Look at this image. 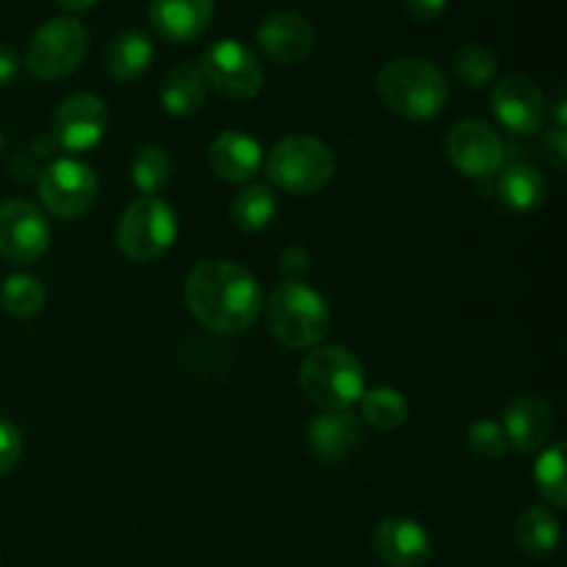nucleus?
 Returning a JSON list of instances; mask_svg holds the SVG:
<instances>
[{
    "mask_svg": "<svg viewBox=\"0 0 567 567\" xmlns=\"http://www.w3.org/2000/svg\"><path fill=\"white\" fill-rule=\"evenodd\" d=\"M535 487L548 507L563 509L567 504V471H565V443H554L537 452Z\"/></svg>",
    "mask_w": 567,
    "mask_h": 567,
    "instance_id": "26",
    "label": "nucleus"
},
{
    "mask_svg": "<svg viewBox=\"0 0 567 567\" xmlns=\"http://www.w3.org/2000/svg\"><path fill=\"white\" fill-rule=\"evenodd\" d=\"M548 100V120L554 116V125L565 127L567 125V92H565V83H559L557 89H554L551 97Z\"/></svg>",
    "mask_w": 567,
    "mask_h": 567,
    "instance_id": "36",
    "label": "nucleus"
},
{
    "mask_svg": "<svg viewBox=\"0 0 567 567\" xmlns=\"http://www.w3.org/2000/svg\"><path fill=\"white\" fill-rule=\"evenodd\" d=\"M109 127V109L97 94H72L55 109L50 122V142L53 147L70 155L89 153L97 147Z\"/></svg>",
    "mask_w": 567,
    "mask_h": 567,
    "instance_id": "11",
    "label": "nucleus"
},
{
    "mask_svg": "<svg viewBox=\"0 0 567 567\" xmlns=\"http://www.w3.org/2000/svg\"><path fill=\"white\" fill-rule=\"evenodd\" d=\"M0 155H3V133H0Z\"/></svg>",
    "mask_w": 567,
    "mask_h": 567,
    "instance_id": "38",
    "label": "nucleus"
},
{
    "mask_svg": "<svg viewBox=\"0 0 567 567\" xmlns=\"http://www.w3.org/2000/svg\"><path fill=\"white\" fill-rule=\"evenodd\" d=\"M543 158H546V164L551 166L554 172H559V175H563L565 166H567V133H565V127H559V125L548 127L546 136H543Z\"/></svg>",
    "mask_w": 567,
    "mask_h": 567,
    "instance_id": "32",
    "label": "nucleus"
},
{
    "mask_svg": "<svg viewBox=\"0 0 567 567\" xmlns=\"http://www.w3.org/2000/svg\"><path fill=\"white\" fill-rule=\"evenodd\" d=\"M382 105L402 120H435L449 103V81L432 61L402 55L388 61L377 75Z\"/></svg>",
    "mask_w": 567,
    "mask_h": 567,
    "instance_id": "2",
    "label": "nucleus"
},
{
    "mask_svg": "<svg viewBox=\"0 0 567 567\" xmlns=\"http://www.w3.org/2000/svg\"><path fill=\"white\" fill-rule=\"evenodd\" d=\"M502 426L509 449H515L520 454H537L551 441L554 410L543 399L524 393V396H515L507 404Z\"/></svg>",
    "mask_w": 567,
    "mask_h": 567,
    "instance_id": "17",
    "label": "nucleus"
},
{
    "mask_svg": "<svg viewBox=\"0 0 567 567\" xmlns=\"http://www.w3.org/2000/svg\"><path fill=\"white\" fill-rule=\"evenodd\" d=\"M103 64L114 81H136L153 64V42L136 28L120 31L105 44Z\"/></svg>",
    "mask_w": 567,
    "mask_h": 567,
    "instance_id": "20",
    "label": "nucleus"
},
{
    "mask_svg": "<svg viewBox=\"0 0 567 567\" xmlns=\"http://www.w3.org/2000/svg\"><path fill=\"white\" fill-rule=\"evenodd\" d=\"M563 543V526L546 507H529L515 520V546L529 559H548Z\"/></svg>",
    "mask_w": 567,
    "mask_h": 567,
    "instance_id": "22",
    "label": "nucleus"
},
{
    "mask_svg": "<svg viewBox=\"0 0 567 567\" xmlns=\"http://www.w3.org/2000/svg\"><path fill=\"white\" fill-rule=\"evenodd\" d=\"M131 181L144 197H158L161 188L172 181V158L158 144H144L131 161Z\"/></svg>",
    "mask_w": 567,
    "mask_h": 567,
    "instance_id": "28",
    "label": "nucleus"
},
{
    "mask_svg": "<svg viewBox=\"0 0 567 567\" xmlns=\"http://www.w3.org/2000/svg\"><path fill=\"white\" fill-rule=\"evenodd\" d=\"M404 9L415 22H435L446 14L449 0H404Z\"/></svg>",
    "mask_w": 567,
    "mask_h": 567,
    "instance_id": "34",
    "label": "nucleus"
},
{
    "mask_svg": "<svg viewBox=\"0 0 567 567\" xmlns=\"http://www.w3.org/2000/svg\"><path fill=\"white\" fill-rule=\"evenodd\" d=\"M465 446L480 460H498L509 452L504 426L496 419H476L465 432Z\"/></svg>",
    "mask_w": 567,
    "mask_h": 567,
    "instance_id": "30",
    "label": "nucleus"
},
{
    "mask_svg": "<svg viewBox=\"0 0 567 567\" xmlns=\"http://www.w3.org/2000/svg\"><path fill=\"white\" fill-rule=\"evenodd\" d=\"M363 443V421L349 410H321L308 424V449L321 465H338Z\"/></svg>",
    "mask_w": 567,
    "mask_h": 567,
    "instance_id": "16",
    "label": "nucleus"
},
{
    "mask_svg": "<svg viewBox=\"0 0 567 567\" xmlns=\"http://www.w3.org/2000/svg\"><path fill=\"white\" fill-rule=\"evenodd\" d=\"M44 282L39 277L25 275H11L6 277L3 288H0V302H3L6 313L14 316V319H33V316L42 313L44 308Z\"/></svg>",
    "mask_w": 567,
    "mask_h": 567,
    "instance_id": "27",
    "label": "nucleus"
},
{
    "mask_svg": "<svg viewBox=\"0 0 567 567\" xmlns=\"http://www.w3.org/2000/svg\"><path fill=\"white\" fill-rule=\"evenodd\" d=\"M371 551L388 567H424L435 554V543L419 520L396 515L374 526Z\"/></svg>",
    "mask_w": 567,
    "mask_h": 567,
    "instance_id": "14",
    "label": "nucleus"
},
{
    "mask_svg": "<svg viewBox=\"0 0 567 567\" xmlns=\"http://www.w3.org/2000/svg\"><path fill=\"white\" fill-rule=\"evenodd\" d=\"M186 308L205 330L219 336H241L264 310L260 282L247 266L227 258H210L194 266L186 277Z\"/></svg>",
    "mask_w": 567,
    "mask_h": 567,
    "instance_id": "1",
    "label": "nucleus"
},
{
    "mask_svg": "<svg viewBox=\"0 0 567 567\" xmlns=\"http://www.w3.org/2000/svg\"><path fill=\"white\" fill-rule=\"evenodd\" d=\"M22 457V435L11 421L0 419V480L17 468Z\"/></svg>",
    "mask_w": 567,
    "mask_h": 567,
    "instance_id": "31",
    "label": "nucleus"
},
{
    "mask_svg": "<svg viewBox=\"0 0 567 567\" xmlns=\"http://www.w3.org/2000/svg\"><path fill=\"white\" fill-rule=\"evenodd\" d=\"M360 421L380 432L399 430V426L408 424L410 419V404L404 399L402 391L391 385H377L365 388V393L360 396Z\"/></svg>",
    "mask_w": 567,
    "mask_h": 567,
    "instance_id": "25",
    "label": "nucleus"
},
{
    "mask_svg": "<svg viewBox=\"0 0 567 567\" xmlns=\"http://www.w3.org/2000/svg\"><path fill=\"white\" fill-rule=\"evenodd\" d=\"M493 116L513 136H535L548 122V100L529 75L509 72L491 92Z\"/></svg>",
    "mask_w": 567,
    "mask_h": 567,
    "instance_id": "10",
    "label": "nucleus"
},
{
    "mask_svg": "<svg viewBox=\"0 0 567 567\" xmlns=\"http://www.w3.org/2000/svg\"><path fill=\"white\" fill-rule=\"evenodd\" d=\"M50 247V221L42 208L28 199L0 205V255L14 266H28Z\"/></svg>",
    "mask_w": 567,
    "mask_h": 567,
    "instance_id": "13",
    "label": "nucleus"
},
{
    "mask_svg": "<svg viewBox=\"0 0 567 567\" xmlns=\"http://www.w3.org/2000/svg\"><path fill=\"white\" fill-rule=\"evenodd\" d=\"M210 169L225 183H249L264 166V147L244 131H221L210 144Z\"/></svg>",
    "mask_w": 567,
    "mask_h": 567,
    "instance_id": "19",
    "label": "nucleus"
},
{
    "mask_svg": "<svg viewBox=\"0 0 567 567\" xmlns=\"http://www.w3.org/2000/svg\"><path fill=\"white\" fill-rule=\"evenodd\" d=\"M330 305L305 280H282L266 305V327L271 338L288 349H316L330 332Z\"/></svg>",
    "mask_w": 567,
    "mask_h": 567,
    "instance_id": "3",
    "label": "nucleus"
},
{
    "mask_svg": "<svg viewBox=\"0 0 567 567\" xmlns=\"http://www.w3.org/2000/svg\"><path fill=\"white\" fill-rule=\"evenodd\" d=\"M299 388L321 410H352L365 393V369L347 347L310 349L299 365Z\"/></svg>",
    "mask_w": 567,
    "mask_h": 567,
    "instance_id": "4",
    "label": "nucleus"
},
{
    "mask_svg": "<svg viewBox=\"0 0 567 567\" xmlns=\"http://www.w3.org/2000/svg\"><path fill=\"white\" fill-rule=\"evenodd\" d=\"M280 271L286 280H305V275L310 271V252L305 247H288L280 258Z\"/></svg>",
    "mask_w": 567,
    "mask_h": 567,
    "instance_id": "33",
    "label": "nucleus"
},
{
    "mask_svg": "<svg viewBox=\"0 0 567 567\" xmlns=\"http://www.w3.org/2000/svg\"><path fill=\"white\" fill-rule=\"evenodd\" d=\"M260 53L282 66L302 64L316 50V28L293 11H275L255 31Z\"/></svg>",
    "mask_w": 567,
    "mask_h": 567,
    "instance_id": "15",
    "label": "nucleus"
},
{
    "mask_svg": "<svg viewBox=\"0 0 567 567\" xmlns=\"http://www.w3.org/2000/svg\"><path fill=\"white\" fill-rule=\"evenodd\" d=\"M214 6L216 0H153L150 25L169 42H192L210 25Z\"/></svg>",
    "mask_w": 567,
    "mask_h": 567,
    "instance_id": "18",
    "label": "nucleus"
},
{
    "mask_svg": "<svg viewBox=\"0 0 567 567\" xmlns=\"http://www.w3.org/2000/svg\"><path fill=\"white\" fill-rule=\"evenodd\" d=\"M205 94H208V83H205L203 72L197 64H181L166 75L164 86H161V105L169 116H194L205 105Z\"/></svg>",
    "mask_w": 567,
    "mask_h": 567,
    "instance_id": "23",
    "label": "nucleus"
},
{
    "mask_svg": "<svg viewBox=\"0 0 567 567\" xmlns=\"http://www.w3.org/2000/svg\"><path fill=\"white\" fill-rule=\"evenodd\" d=\"M266 175L280 192L310 197L330 186L336 177V155L316 136H286L266 155Z\"/></svg>",
    "mask_w": 567,
    "mask_h": 567,
    "instance_id": "5",
    "label": "nucleus"
},
{
    "mask_svg": "<svg viewBox=\"0 0 567 567\" xmlns=\"http://www.w3.org/2000/svg\"><path fill=\"white\" fill-rule=\"evenodd\" d=\"M205 83L230 100H252L264 86V70L247 44L219 39L197 61Z\"/></svg>",
    "mask_w": 567,
    "mask_h": 567,
    "instance_id": "9",
    "label": "nucleus"
},
{
    "mask_svg": "<svg viewBox=\"0 0 567 567\" xmlns=\"http://www.w3.org/2000/svg\"><path fill=\"white\" fill-rule=\"evenodd\" d=\"M177 238V214L166 199L138 197L116 225V247L133 264L161 258Z\"/></svg>",
    "mask_w": 567,
    "mask_h": 567,
    "instance_id": "6",
    "label": "nucleus"
},
{
    "mask_svg": "<svg viewBox=\"0 0 567 567\" xmlns=\"http://www.w3.org/2000/svg\"><path fill=\"white\" fill-rule=\"evenodd\" d=\"M446 155L460 175L487 181L504 164V142L491 125L480 120H460L446 133Z\"/></svg>",
    "mask_w": 567,
    "mask_h": 567,
    "instance_id": "12",
    "label": "nucleus"
},
{
    "mask_svg": "<svg viewBox=\"0 0 567 567\" xmlns=\"http://www.w3.org/2000/svg\"><path fill=\"white\" fill-rule=\"evenodd\" d=\"M277 216V194L266 183H249L230 203V219L241 233H264Z\"/></svg>",
    "mask_w": 567,
    "mask_h": 567,
    "instance_id": "24",
    "label": "nucleus"
},
{
    "mask_svg": "<svg viewBox=\"0 0 567 567\" xmlns=\"http://www.w3.org/2000/svg\"><path fill=\"white\" fill-rule=\"evenodd\" d=\"M55 3L64 6L66 11H86V9H92L97 0H55Z\"/></svg>",
    "mask_w": 567,
    "mask_h": 567,
    "instance_id": "37",
    "label": "nucleus"
},
{
    "mask_svg": "<svg viewBox=\"0 0 567 567\" xmlns=\"http://www.w3.org/2000/svg\"><path fill=\"white\" fill-rule=\"evenodd\" d=\"M100 183L81 158H55L39 172V199L59 219H78L97 203Z\"/></svg>",
    "mask_w": 567,
    "mask_h": 567,
    "instance_id": "8",
    "label": "nucleus"
},
{
    "mask_svg": "<svg viewBox=\"0 0 567 567\" xmlns=\"http://www.w3.org/2000/svg\"><path fill=\"white\" fill-rule=\"evenodd\" d=\"M454 78L463 83L465 89H482L487 83L496 81L498 75V59L491 48L485 44H465L454 55Z\"/></svg>",
    "mask_w": 567,
    "mask_h": 567,
    "instance_id": "29",
    "label": "nucleus"
},
{
    "mask_svg": "<svg viewBox=\"0 0 567 567\" xmlns=\"http://www.w3.org/2000/svg\"><path fill=\"white\" fill-rule=\"evenodd\" d=\"M498 172H502L496 183L498 197H502V203L509 210H515V214H532V210H537L546 203L548 183L537 166L518 161V164H509Z\"/></svg>",
    "mask_w": 567,
    "mask_h": 567,
    "instance_id": "21",
    "label": "nucleus"
},
{
    "mask_svg": "<svg viewBox=\"0 0 567 567\" xmlns=\"http://www.w3.org/2000/svg\"><path fill=\"white\" fill-rule=\"evenodd\" d=\"M20 55H17V50L11 48V44H3L0 42V89H6L9 83L17 81V75H20Z\"/></svg>",
    "mask_w": 567,
    "mask_h": 567,
    "instance_id": "35",
    "label": "nucleus"
},
{
    "mask_svg": "<svg viewBox=\"0 0 567 567\" xmlns=\"http://www.w3.org/2000/svg\"><path fill=\"white\" fill-rule=\"evenodd\" d=\"M86 53V28L72 17H55L33 33L22 64H25L28 75L37 81H64L83 64Z\"/></svg>",
    "mask_w": 567,
    "mask_h": 567,
    "instance_id": "7",
    "label": "nucleus"
}]
</instances>
